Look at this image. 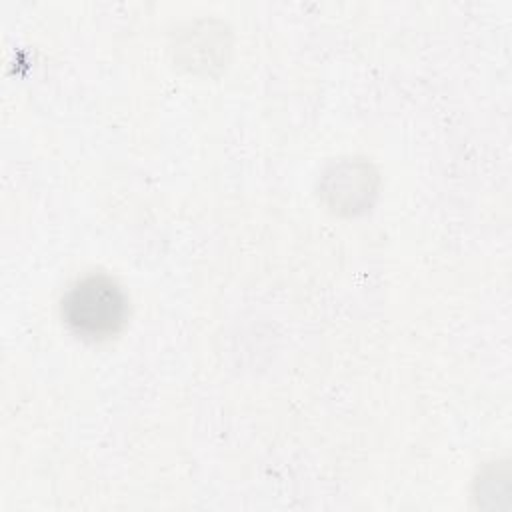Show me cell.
Masks as SVG:
<instances>
[{
    "label": "cell",
    "instance_id": "6da1fadb",
    "mask_svg": "<svg viewBox=\"0 0 512 512\" xmlns=\"http://www.w3.org/2000/svg\"><path fill=\"white\" fill-rule=\"evenodd\" d=\"M62 320L82 340H106L128 320V298L110 276L96 272L72 284L60 302Z\"/></svg>",
    "mask_w": 512,
    "mask_h": 512
},
{
    "label": "cell",
    "instance_id": "7a4b0ae2",
    "mask_svg": "<svg viewBox=\"0 0 512 512\" xmlns=\"http://www.w3.org/2000/svg\"><path fill=\"white\" fill-rule=\"evenodd\" d=\"M376 174L370 164L358 160H344L332 166L324 176V196L330 198V206L338 212H356L374 194Z\"/></svg>",
    "mask_w": 512,
    "mask_h": 512
}]
</instances>
